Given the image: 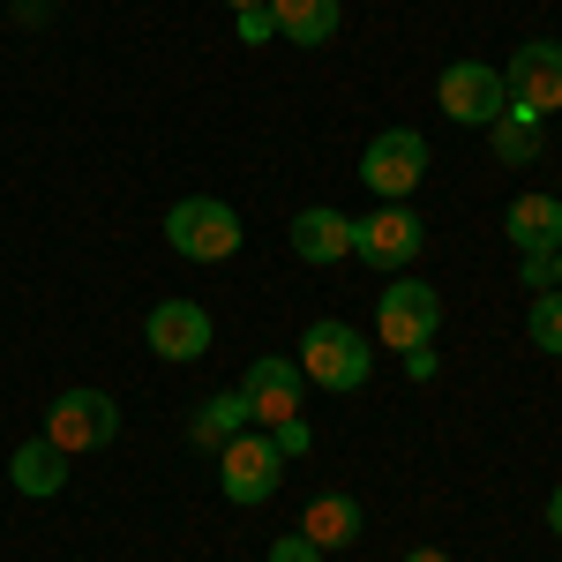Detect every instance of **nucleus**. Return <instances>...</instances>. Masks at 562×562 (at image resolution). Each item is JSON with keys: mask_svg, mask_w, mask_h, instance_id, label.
Segmentation results:
<instances>
[{"mask_svg": "<svg viewBox=\"0 0 562 562\" xmlns=\"http://www.w3.org/2000/svg\"><path fill=\"white\" fill-rule=\"evenodd\" d=\"M240 240H248V225H240L233 203H217V195H180L173 211H166V248L188 256V262H233Z\"/></svg>", "mask_w": 562, "mask_h": 562, "instance_id": "1", "label": "nucleus"}, {"mask_svg": "<svg viewBox=\"0 0 562 562\" xmlns=\"http://www.w3.org/2000/svg\"><path fill=\"white\" fill-rule=\"evenodd\" d=\"M555 293H562V248H555Z\"/></svg>", "mask_w": 562, "mask_h": 562, "instance_id": "27", "label": "nucleus"}, {"mask_svg": "<svg viewBox=\"0 0 562 562\" xmlns=\"http://www.w3.org/2000/svg\"><path fill=\"white\" fill-rule=\"evenodd\" d=\"M113 435H121V397H105V390H60V397L45 405V442H53L60 458L105 450Z\"/></svg>", "mask_w": 562, "mask_h": 562, "instance_id": "3", "label": "nucleus"}, {"mask_svg": "<svg viewBox=\"0 0 562 562\" xmlns=\"http://www.w3.org/2000/svg\"><path fill=\"white\" fill-rule=\"evenodd\" d=\"M301 540H315L323 555H330V548H352V540H360V495H338V487L315 495L301 510Z\"/></svg>", "mask_w": 562, "mask_h": 562, "instance_id": "14", "label": "nucleus"}, {"mask_svg": "<svg viewBox=\"0 0 562 562\" xmlns=\"http://www.w3.org/2000/svg\"><path fill=\"white\" fill-rule=\"evenodd\" d=\"M428 135L420 128H383L375 143H368V158H360V180L383 195V203H405L420 180H428Z\"/></svg>", "mask_w": 562, "mask_h": 562, "instance_id": "7", "label": "nucleus"}, {"mask_svg": "<svg viewBox=\"0 0 562 562\" xmlns=\"http://www.w3.org/2000/svg\"><path fill=\"white\" fill-rule=\"evenodd\" d=\"M435 105H442L458 128H495V121L510 113V98H503V68H487V60H450L442 83H435Z\"/></svg>", "mask_w": 562, "mask_h": 562, "instance_id": "8", "label": "nucleus"}, {"mask_svg": "<svg viewBox=\"0 0 562 562\" xmlns=\"http://www.w3.org/2000/svg\"><path fill=\"white\" fill-rule=\"evenodd\" d=\"M293 256L301 262H346L352 256V217L346 211H330V203H307L301 217H293Z\"/></svg>", "mask_w": 562, "mask_h": 562, "instance_id": "12", "label": "nucleus"}, {"mask_svg": "<svg viewBox=\"0 0 562 562\" xmlns=\"http://www.w3.org/2000/svg\"><path fill=\"white\" fill-rule=\"evenodd\" d=\"M270 562H323V548L301 540V532H285V540H270Z\"/></svg>", "mask_w": 562, "mask_h": 562, "instance_id": "21", "label": "nucleus"}, {"mask_svg": "<svg viewBox=\"0 0 562 562\" xmlns=\"http://www.w3.org/2000/svg\"><path fill=\"white\" fill-rule=\"evenodd\" d=\"M143 338H150L158 360L188 368V360H203V352H211V315H203L195 301H158V307H150V323H143Z\"/></svg>", "mask_w": 562, "mask_h": 562, "instance_id": "11", "label": "nucleus"}, {"mask_svg": "<svg viewBox=\"0 0 562 562\" xmlns=\"http://www.w3.org/2000/svg\"><path fill=\"white\" fill-rule=\"evenodd\" d=\"M420 240H428V225L405 211V203H383V211L352 217V256L368 262V270H383V278H397L405 262L420 256Z\"/></svg>", "mask_w": 562, "mask_h": 562, "instance_id": "9", "label": "nucleus"}, {"mask_svg": "<svg viewBox=\"0 0 562 562\" xmlns=\"http://www.w3.org/2000/svg\"><path fill=\"white\" fill-rule=\"evenodd\" d=\"M225 8H233V15H248V8H270V0H225Z\"/></svg>", "mask_w": 562, "mask_h": 562, "instance_id": "26", "label": "nucleus"}, {"mask_svg": "<svg viewBox=\"0 0 562 562\" xmlns=\"http://www.w3.org/2000/svg\"><path fill=\"white\" fill-rule=\"evenodd\" d=\"M503 98H510L518 121H548V113L562 105V45L555 38L518 45L510 68H503Z\"/></svg>", "mask_w": 562, "mask_h": 562, "instance_id": "6", "label": "nucleus"}, {"mask_svg": "<svg viewBox=\"0 0 562 562\" xmlns=\"http://www.w3.org/2000/svg\"><path fill=\"white\" fill-rule=\"evenodd\" d=\"M240 38H248V45L278 38V31H270V8H248V15H240Z\"/></svg>", "mask_w": 562, "mask_h": 562, "instance_id": "22", "label": "nucleus"}, {"mask_svg": "<svg viewBox=\"0 0 562 562\" xmlns=\"http://www.w3.org/2000/svg\"><path fill=\"white\" fill-rule=\"evenodd\" d=\"M270 31L285 45H330L338 38V0H270Z\"/></svg>", "mask_w": 562, "mask_h": 562, "instance_id": "15", "label": "nucleus"}, {"mask_svg": "<svg viewBox=\"0 0 562 562\" xmlns=\"http://www.w3.org/2000/svg\"><path fill=\"white\" fill-rule=\"evenodd\" d=\"M301 375L315 390L352 397V390H368V375H375V352L360 346L352 323H307V330H301Z\"/></svg>", "mask_w": 562, "mask_h": 562, "instance_id": "2", "label": "nucleus"}, {"mask_svg": "<svg viewBox=\"0 0 562 562\" xmlns=\"http://www.w3.org/2000/svg\"><path fill=\"white\" fill-rule=\"evenodd\" d=\"M278 480H285V458H278V442L270 435H233L225 450H217V487H225V503H240V510H256L278 495Z\"/></svg>", "mask_w": 562, "mask_h": 562, "instance_id": "5", "label": "nucleus"}, {"mask_svg": "<svg viewBox=\"0 0 562 562\" xmlns=\"http://www.w3.org/2000/svg\"><path fill=\"white\" fill-rule=\"evenodd\" d=\"M240 428H248V397H240V390H217V397H203V413L188 420V442L217 458V450H225Z\"/></svg>", "mask_w": 562, "mask_h": 562, "instance_id": "16", "label": "nucleus"}, {"mask_svg": "<svg viewBox=\"0 0 562 562\" xmlns=\"http://www.w3.org/2000/svg\"><path fill=\"white\" fill-rule=\"evenodd\" d=\"M548 525H555V540H562V480H555V495H548Z\"/></svg>", "mask_w": 562, "mask_h": 562, "instance_id": "24", "label": "nucleus"}, {"mask_svg": "<svg viewBox=\"0 0 562 562\" xmlns=\"http://www.w3.org/2000/svg\"><path fill=\"white\" fill-rule=\"evenodd\" d=\"M8 480H15V495H60V487H68V465H60V450H53V442H23V450H15V458H8Z\"/></svg>", "mask_w": 562, "mask_h": 562, "instance_id": "17", "label": "nucleus"}, {"mask_svg": "<svg viewBox=\"0 0 562 562\" xmlns=\"http://www.w3.org/2000/svg\"><path fill=\"white\" fill-rule=\"evenodd\" d=\"M240 397H248V420L285 428V420H301V368H293V360H278V352H262V360H248Z\"/></svg>", "mask_w": 562, "mask_h": 562, "instance_id": "10", "label": "nucleus"}, {"mask_svg": "<svg viewBox=\"0 0 562 562\" xmlns=\"http://www.w3.org/2000/svg\"><path fill=\"white\" fill-rule=\"evenodd\" d=\"M435 330H442V293L397 270L383 285V301H375V338L397 346V352H413V346H435Z\"/></svg>", "mask_w": 562, "mask_h": 562, "instance_id": "4", "label": "nucleus"}, {"mask_svg": "<svg viewBox=\"0 0 562 562\" xmlns=\"http://www.w3.org/2000/svg\"><path fill=\"white\" fill-rule=\"evenodd\" d=\"M525 338L562 360V293H555V285H548V293H532V307H525Z\"/></svg>", "mask_w": 562, "mask_h": 562, "instance_id": "19", "label": "nucleus"}, {"mask_svg": "<svg viewBox=\"0 0 562 562\" xmlns=\"http://www.w3.org/2000/svg\"><path fill=\"white\" fill-rule=\"evenodd\" d=\"M397 360H405V375H413V383H428V375H435V352H428V346H413V352H397Z\"/></svg>", "mask_w": 562, "mask_h": 562, "instance_id": "23", "label": "nucleus"}, {"mask_svg": "<svg viewBox=\"0 0 562 562\" xmlns=\"http://www.w3.org/2000/svg\"><path fill=\"white\" fill-rule=\"evenodd\" d=\"M487 143H495V158H503V166H532V158H540V121L503 113V121L487 128Z\"/></svg>", "mask_w": 562, "mask_h": 562, "instance_id": "18", "label": "nucleus"}, {"mask_svg": "<svg viewBox=\"0 0 562 562\" xmlns=\"http://www.w3.org/2000/svg\"><path fill=\"white\" fill-rule=\"evenodd\" d=\"M405 562H450V555H442V548H413Z\"/></svg>", "mask_w": 562, "mask_h": 562, "instance_id": "25", "label": "nucleus"}, {"mask_svg": "<svg viewBox=\"0 0 562 562\" xmlns=\"http://www.w3.org/2000/svg\"><path fill=\"white\" fill-rule=\"evenodd\" d=\"M270 442H278V458L293 465V458H307V450H315V428H307V420H285V428H270Z\"/></svg>", "mask_w": 562, "mask_h": 562, "instance_id": "20", "label": "nucleus"}, {"mask_svg": "<svg viewBox=\"0 0 562 562\" xmlns=\"http://www.w3.org/2000/svg\"><path fill=\"white\" fill-rule=\"evenodd\" d=\"M503 233H510L518 256H555V248H562V203H555V195H518Z\"/></svg>", "mask_w": 562, "mask_h": 562, "instance_id": "13", "label": "nucleus"}]
</instances>
